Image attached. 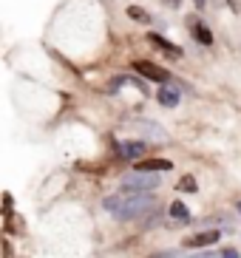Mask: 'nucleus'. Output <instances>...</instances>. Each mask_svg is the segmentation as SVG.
<instances>
[{
	"mask_svg": "<svg viewBox=\"0 0 241 258\" xmlns=\"http://www.w3.org/2000/svg\"><path fill=\"white\" fill-rule=\"evenodd\" d=\"M193 258H221V255H219V252H210V250H207V252H199V255H193Z\"/></svg>",
	"mask_w": 241,
	"mask_h": 258,
	"instance_id": "obj_13",
	"label": "nucleus"
},
{
	"mask_svg": "<svg viewBox=\"0 0 241 258\" xmlns=\"http://www.w3.org/2000/svg\"><path fill=\"white\" fill-rule=\"evenodd\" d=\"M190 31H193V37H196V43H202V46H213V34H210V29H207L204 23L193 20V23H190Z\"/></svg>",
	"mask_w": 241,
	"mask_h": 258,
	"instance_id": "obj_7",
	"label": "nucleus"
},
{
	"mask_svg": "<svg viewBox=\"0 0 241 258\" xmlns=\"http://www.w3.org/2000/svg\"><path fill=\"white\" fill-rule=\"evenodd\" d=\"M221 235H219V230H207V233H199V235H190L188 241V247H207V244H213V241H219Z\"/></svg>",
	"mask_w": 241,
	"mask_h": 258,
	"instance_id": "obj_5",
	"label": "nucleus"
},
{
	"mask_svg": "<svg viewBox=\"0 0 241 258\" xmlns=\"http://www.w3.org/2000/svg\"><path fill=\"white\" fill-rule=\"evenodd\" d=\"M238 213H241V202H238Z\"/></svg>",
	"mask_w": 241,
	"mask_h": 258,
	"instance_id": "obj_17",
	"label": "nucleus"
},
{
	"mask_svg": "<svg viewBox=\"0 0 241 258\" xmlns=\"http://www.w3.org/2000/svg\"><path fill=\"white\" fill-rule=\"evenodd\" d=\"M153 258H179V252H159V255H153Z\"/></svg>",
	"mask_w": 241,
	"mask_h": 258,
	"instance_id": "obj_14",
	"label": "nucleus"
},
{
	"mask_svg": "<svg viewBox=\"0 0 241 258\" xmlns=\"http://www.w3.org/2000/svg\"><path fill=\"white\" fill-rule=\"evenodd\" d=\"M179 190H190V193H193V190H196V179H193V176H182Z\"/></svg>",
	"mask_w": 241,
	"mask_h": 258,
	"instance_id": "obj_12",
	"label": "nucleus"
},
{
	"mask_svg": "<svg viewBox=\"0 0 241 258\" xmlns=\"http://www.w3.org/2000/svg\"><path fill=\"white\" fill-rule=\"evenodd\" d=\"M134 71L136 74H142V77H148V80H153V83H170V74H167L162 66H153V62H148V60H136L134 62Z\"/></svg>",
	"mask_w": 241,
	"mask_h": 258,
	"instance_id": "obj_3",
	"label": "nucleus"
},
{
	"mask_svg": "<svg viewBox=\"0 0 241 258\" xmlns=\"http://www.w3.org/2000/svg\"><path fill=\"white\" fill-rule=\"evenodd\" d=\"M193 3H196V9H204V3H207V0H193Z\"/></svg>",
	"mask_w": 241,
	"mask_h": 258,
	"instance_id": "obj_16",
	"label": "nucleus"
},
{
	"mask_svg": "<svg viewBox=\"0 0 241 258\" xmlns=\"http://www.w3.org/2000/svg\"><path fill=\"white\" fill-rule=\"evenodd\" d=\"M170 216H173L176 221H182V224H188L190 221V210L182 205V202H173V205H170Z\"/></svg>",
	"mask_w": 241,
	"mask_h": 258,
	"instance_id": "obj_10",
	"label": "nucleus"
},
{
	"mask_svg": "<svg viewBox=\"0 0 241 258\" xmlns=\"http://www.w3.org/2000/svg\"><path fill=\"white\" fill-rule=\"evenodd\" d=\"M159 182H162V176L159 173H142V170H134V173H128L125 179H122V187L125 190H153V187H159Z\"/></svg>",
	"mask_w": 241,
	"mask_h": 258,
	"instance_id": "obj_2",
	"label": "nucleus"
},
{
	"mask_svg": "<svg viewBox=\"0 0 241 258\" xmlns=\"http://www.w3.org/2000/svg\"><path fill=\"white\" fill-rule=\"evenodd\" d=\"M136 170H142V173H156V170H170V162H167V159H142V162H136Z\"/></svg>",
	"mask_w": 241,
	"mask_h": 258,
	"instance_id": "obj_6",
	"label": "nucleus"
},
{
	"mask_svg": "<svg viewBox=\"0 0 241 258\" xmlns=\"http://www.w3.org/2000/svg\"><path fill=\"white\" fill-rule=\"evenodd\" d=\"M148 40H151V46H153V48H162V51L173 54V57H179V54H182V48H179V46L167 43V40H165V37H159V34H148Z\"/></svg>",
	"mask_w": 241,
	"mask_h": 258,
	"instance_id": "obj_8",
	"label": "nucleus"
},
{
	"mask_svg": "<svg viewBox=\"0 0 241 258\" xmlns=\"http://www.w3.org/2000/svg\"><path fill=\"white\" fill-rule=\"evenodd\" d=\"M142 151H145V142H125V145H119V153L125 156V159H136V156H142Z\"/></svg>",
	"mask_w": 241,
	"mask_h": 258,
	"instance_id": "obj_9",
	"label": "nucleus"
},
{
	"mask_svg": "<svg viewBox=\"0 0 241 258\" xmlns=\"http://www.w3.org/2000/svg\"><path fill=\"white\" fill-rule=\"evenodd\" d=\"M221 258H238V252H235V250H224V252H221Z\"/></svg>",
	"mask_w": 241,
	"mask_h": 258,
	"instance_id": "obj_15",
	"label": "nucleus"
},
{
	"mask_svg": "<svg viewBox=\"0 0 241 258\" xmlns=\"http://www.w3.org/2000/svg\"><path fill=\"white\" fill-rule=\"evenodd\" d=\"M128 17L131 20H139V23H148V15H145V9H139V6H128Z\"/></svg>",
	"mask_w": 241,
	"mask_h": 258,
	"instance_id": "obj_11",
	"label": "nucleus"
},
{
	"mask_svg": "<svg viewBox=\"0 0 241 258\" xmlns=\"http://www.w3.org/2000/svg\"><path fill=\"white\" fill-rule=\"evenodd\" d=\"M153 207V196L148 193H136V196H108L105 210H111L119 221H131L136 216H142Z\"/></svg>",
	"mask_w": 241,
	"mask_h": 258,
	"instance_id": "obj_1",
	"label": "nucleus"
},
{
	"mask_svg": "<svg viewBox=\"0 0 241 258\" xmlns=\"http://www.w3.org/2000/svg\"><path fill=\"white\" fill-rule=\"evenodd\" d=\"M156 99L162 102V105H167V108H176V105H179V91H176V85H173V83L159 85Z\"/></svg>",
	"mask_w": 241,
	"mask_h": 258,
	"instance_id": "obj_4",
	"label": "nucleus"
}]
</instances>
